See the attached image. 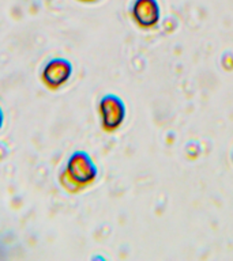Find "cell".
<instances>
[{
    "label": "cell",
    "mask_w": 233,
    "mask_h": 261,
    "mask_svg": "<svg viewBox=\"0 0 233 261\" xmlns=\"http://www.w3.org/2000/svg\"><path fill=\"white\" fill-rule=\"evenodd\" d=\"M98 177V167L89 152L78 150L69 155L59 181L64 191L71 195L79 193L86 188L91 187Z\"/></svg>",
    "instance_id": "6da1fadb"
},
{
    "label": "cell",
    "mask_w": 233,
    "mask_h": 261,
    "mask_svg": "<svg viewBox=\"0 0 233 261\" xmlns=\"http://www.w3.org/2000/svg\"><path fill=\"white\" fill-rule=\"evenodd\" d=\"M97 112L102 130L106 134H113L120 129L127 116L126 103L116 94L102 95L98 101Z\"/></svg>",
    "instance_id": "7a4b0ae2"
},
{
    "label": "cell",
    "mask_w": 233,
    "mask_h": 261,
    "mask_svg": "<svg viewBox=\"0 0 233 261\" xmlns=\"http://www.w3.org/2000/svg\"><path fill=\"white\" fill-rule=\"evenodd\" d=\"M74 73L73 63L65 57H53L45 63L41 71V82L51 91L64 87Z\"/></svg>",
    "instance_id": "3957f363"
},
{
    "label": "cell",
    "mask_w": 233,
    "mask_h": 261,
    "mask_svg": "<svg viewBox=\"0 0 233 261\" xmlns=\"http://www.w3.org/2000/svg\"><path fill=\"white\" fill-rule=\"evenodd\" d=\"M131 18L142 30L155 29L161 20L158 0H135L131 7Z\"/></svg>",
    "instance_id": "277c9868"
},
{
    "label": "cell",
    "mask_w": 233,
    "mask_h": 261,
    "mask_svg": "<svg viewBox=\"0 0 233 261\" xmlns=\"http://www.w3.org/2000/svg\"><path fill=\"white\" fill-rule=\"evenodd\" d=\"M4 120H6V117H4L3 108H2V106H0V130L3 129V126H4Z\"/></svg>",
    "instance_id": "5b68a950"
},
{
    "label": "cell",
    "mask_w": 233,
    "mask_h": 261,
    "mask_svg": "<svg viewBox=\"0 0 233 261\" xmlns=\"http://www.w3.org/2000/svg\"><path fill=\"white\" fill-rule=\"evenodd\" d=\"M79 3H85V4H90V3H96L98 0H77Z\"/></svg>",
    "instance_id": "8992f818"
}]
</instances>
